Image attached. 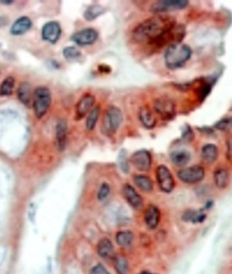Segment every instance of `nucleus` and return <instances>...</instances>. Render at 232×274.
<instances>
[{
  "label": "nucleus",
  "instance_id": "20",
  "mask_svg": "<svg viewBox=\"0 0 232 274\" xmlns=\"http://www.w3.org/2000/svg\"><path fill=\"white\" fill-rule=\"evenodd\" d=\"M97 252L102 258H110L114 255V248L111 241L108 238H103L99 241Z\"/></svg>",
  "mask_w": 232,
  "mask_h": 274
},
{
  "label": "nucleus",
  "instance_id": "28",
  "mask_svg": "<svg viewBox=\"0 0 232 274\" xmlns=\"http://www.w3.org/2000/svg\"><path fill=\"white\" fill-rule=\"evenodd\" d=\"M101 109L99 107H95L90 111L89 115L86 119V126L88 130H93L95 128L97 121H98L99 115H100Z\"/></svg>",
  "mask_w": 232,
  "mask_h": 274
},
{
  "label": "nucleus",
  "instance_id": "33",
  "mask_svg": "<svg viewBox=\"0 0 232 274\" xmlns=\"http://www.w3.org/2000/svg\"><path fill=\"white\" fill-rule=\"evenodd\" d=\"M110 193V187L108 183H103L98 192V199L100 201L106 200Z\"/></svg>",
  "mask_w": 232,
  "mask_h": 274
},
{
  "label": "nucleus",
  "instance_id": "35",
  "mask_svg": "<svg viewBox=\"0 0 232 274\" xmlns=\"http://www.w3.org/2000/svg\"><path fill=\"white\" fill-rule=\"evenodd\" d=\"M193 135L192 130H191L190 127L186 126L184 127L183 133H182V138L185 141H190L193 139Z\"/></svg>",
  "mask_w": 232,
  "mask_h": 274
},
{
  "label": "nucleus",
  "instance_id": "1",
  "mask_svg": "<svg viewBox=\"0 0 232 274\" xmlns=\"http://www.w3.org/2000/svg\"><path fill=\"white\" fill-rule=\"evenodd\" d=\"M184 36V29L176 27L171 18L164 16L147 18L133 31V38L138 43L154 49H160L169 42L180 40Z\"/></svg>",
  "mask_w": 232,
  "mask_h": 274
},
{
  "label": "nucleus",
  "instance_id": "9",
  "mask_svg": "<svg viewBox=\"0 0 232 274\" xmlns=\"http://www.w3.org/2000/svg\"><path fill=\"white\" fill-rule=\"evenodd\" d=\"M154 110L164 120H171L175 116V106L169 99H158L155 102Z\"/></svg>",
  "mask_w": 232,
  "mask_h": 274
},
{
  "label": "nucleus",
  "instance_id": "29",
  "mask_svg": "<svg viewBox=\"0 0 232 274\" xmlns=\"http://www.w3.org/2000/svg\"><path fill=\"white\" fill-rule=\"evenodd\" d=\"M116 271L118 274H127L128 272V264L125 257L118 255L114 259Z\"/></svg>",
  "mask_w": 232,
  "mask_h": 274
},
{
  "label": "nucleus",
  "instance_id": "4",
  "mask_svg": "<svg viewBox=\"0 0 232 274\" xmlns=\"http://www.w3.org/2000/svg\"><path fill=\"white\" fill-rule=\"evenodd\" d=\"M122 122L123 114L121 110L116 106H110L105 112L101 130L104 135H114Z\"/></svg>",
  "mask_w": 232,
  "mask_h": 274
},
{
  "label": "nucleus",
  "instance_id": "5",
  "mask_svg": "<svg viewBox=\"0 0 232 274\" xmlns=\"http://www.w3.org/2000/svg\"><path fill=\"white\" fill-rule=\"evenodd\" d=\"M178 178L187 184H196L202 181L205 176V170L201 165H196L182 169L178 172Z\"/></svg>",
  "mask_w": 232,
  "mask_h": 274
},
{
  "label": "nucleus",
  "instance_id": "25",
  "mask_svg": "<svg viewBox=\"0 0 232 274\" xmlns=\"http://www.w3.org/2000/svg\"><path fill=\"white\" fill-rule=\"evenodd\" d=\"M134 182L136 185L142 191L150 192L152 190L154 185L150 178L145 175H136L134 176Z\"/></svg>",
  "mask_w": 232,
  "mask_h": 274
},
{
  "label": "nucleus",
  "instance_id": "34",
  "mask_svg": "<svg viewBox=\"0 0 232 274\" xmlns=\"http://www.w3.org/2000/svg\"><path fill=\"white\" fill-rule=\"evenodd\" d=\"M90 274H110L102 265L98 264L90 270Z\"/></svg>",
  "mask_w": 232,
  "mask_h": 274
},
{
  "label": "nucleus",
  "instance_id": "10",
  "mask_svg": "<svg viewBox=\"0 0 232 274\" xmlns=\"http://www.w3.org/2000/svg\"><path fill=\"white\" fill-rule=\"evenodd\" d=\"M62 29L57 21H50L42 27V37L44 41L52 44H56L61 36Z\"/></svg>",
  "mask_w": 232,
  "mask_h": 274
},
{
  "label": "nucleus",
  "instance_id": "6",
  "mask_svg": "<svg viewBox=\"0 0 232 274\" xmlns=\"http://www.w3.org/2000/svg\"><path fill=\"white\" fill-rule=\"evenodd\" d=\"M156 178L158 185L163 192H172L175 183L172 173L166 165H160L156 169Z\"/></svg>",
  "mask_w": 232,
  "mask_h": 274
},
{
  "label": "nucleus",
  "instance_id": "17",
  "mask_svg": "<svg viewBox=\"0 0 232 274\" xmlns=\"http://www.w3.org/2000/svg\"><path fill=\"white\" fill-rule=\"evenodd\" d=\"M17 97L24 106H29L33 99V95L31 93V86L28 82H23L20 84L17 89Z\"/></svg>",
  "mask_w": 232,
  "mask_h": 274
},
{
  "label": "nucleus",
  "instance_id": "2",
  "mask_svg": "<svg viewBox=\"0 0 232 274\" xmlns=\"http://www.w3.org/2000/svg\"><path fill=\"white\" fill-rule=\"evenodd\" d=\"M192 51L186 44H174L168 48L165 55L168 69H176L183 67L191 58Z\"/></svg>",
  "mask_w": 232,
  "mask_h": 274
},
{
  "label": "nucleus",
  "instance_id": "26",
  "mask_svg": "<svg viewBox=\"0 0 232 274\" xmlns=\"http://www.w3.org/2000/svg\"><path fill=\"white\" fill-rule=\"evenodd\" d=\"M134 234L130 231H119L116 237V242L121 247H128L132 244Z\"/></svg>",
  "mask_w": 232,
  "mask_h": 274
},
{
  "label": "nucleus",
  "instance_id": "8",
  "mask_svg": "<svg viewBox=\"0 0 232 274\" xmlns=\"http://www.w3.org/2000/svg\"><path fill=\"white\" fill-rule=\"evenodd\" d=\"M98 36V32L95 29L86 28L73 34L71 37V40L77 45L84 47L95 43Z\"/></svg>",
  "mask_w": 232,
  "mask_h": 274
},
{
  "label": "nucleus",
  "instance_id": "38",
  "mask_svg": "<svg viewBox=\"0 0 232 274\" xmlns=\"http://www.w3.org/2000/svg\"><path fill=\"white\" fill-rule=\"evenodd\" d=\"M13 2H14V1H11V0H0V3L3 5H10L12 4Z\"/></svg>",
  "mask_w": 232,
  "mask_h": 274
},
{
  "label": "nucleus",
  "instance_id": "3",
  "mask_svg": "<svg viewBox=\"0 0 232 274\" xmlns=\"http://www.w3.org/2000/svg\"><path fill=\"white\" fill-rule=\"evenodd\" d=\"M52 102L51 92L45 86H39L33 94V108L38 118H42L47 113Z\"/></svg>",
  "mask_w": 232,
  "mask_h": 274
},
{
  "label": "nucleus",
  "instance_id": "14",
  "mask_svg": "<svg viewBox=\"0 0 232 274\" xmlns=\"http://www.w3.org/2000/svg\"><path fill=\"white\" fill-rule=\"evenodd\" d=\"M68 125L64 119H60L56 125V140L57 148L63 151L67 145Z\"/></svg>",
  "mask_w": 232,
  "mask_h": 274
},
{
  "label": "nucleus",
  "instance_id": "11",
  "mask_svg": "<svg viewBox=\"0 0 232 274\" xmlns=\"http://www.w3.org/2000/svg\"><path fill=\"white\" fill-rule=\"evenodd\" d=\"M130 161L137 170L147 172L152 165V156L147 150H139L131 156Z\"/></svg>",
  "mask_w": 232,
  "mask_h": 274
},
{
  "label": "nucleus",
  "instance_id": "16",
  "mask_svg": "<svg viewBox=\"0 0 232 274\" xmlns=\"http://www.w3.org/2000/svg\"><path fill=\"white\" fill-rule=\"evenodd\" d=\"M144 220L147 227L150 229L157 227L160 220V212L156 206L150 205L145 211Z\"/></svg>",
  "mask_w": 232,
  "mask_h": 274
},
{
  "label": "nucleus",
  "instance_id": "7",
  "mask_svg": "<svg viewBox=\"0 0 232 274\" xmlns=\"http://www.w3.org/2000/svg\"><path fill=\"white\" fill-rule=\"evenodd\" d=\"M188 5L186 0H161L153 3L150 10L154 13L181 10Z\"/></svg>",
  "mask_w": 232,
  "mask_h": 274
},
{
  "label": "nucleus",
  "instance_id": "40",
  "mask_svg": "<svg viewBox=\"0 0 232 274\" xmlns=\"http://www.w3.org/2000/svg\"><path fill=\"white\" fill-rule=\"evenodd\" d=\"M139 274H153V273H151V272H150L145 271V272H141V273H140Z\"/></svg>",
  "mask_w": 232,
  "mask_h": 274
},
{
  "label": "nucleus",
  "instance_id": "37",
  "mask_svg": "<svg viewBox=\"0 0 232 274\" xmlns=\"http://www.w3.org/2000/svg\"><path fill=\"white\" fill-rule=\"evenodd\" d=\"M107 66L105 65H101L99 66V71H102V72L104 73H110V71H111V69H110V67H108V68H106Z\"/></svg>",
  "mask_w": 232,
  "mask_h": 274
},
{
  "label": "nucleus",
  "instance_id": "12",
  "mask_svg": "<svg viewBox=\"0 0 232 274\" xmlns=\"http://www.w3.org/2000/svg\"><path fill=\"white\" fill-rule=\"evenodd\" d=\"M95 103V97L90 94L84 95L77 103L75 108V119L80 120L85 117L86 114L91 110Z\"/></svg>",
  "mask_w": 232,
  "mask_h": 274
},
{
  "label": "nucleus",
  "instance_id": "24",
  "mask_svg": "<svg viewBox=\"0 0 232 274\" xmlns=\"http://www.w3.org/2000/svg\"><path fill=\"white\" fill-rule=\"evenodd\" d=\"M106 9L102 5L99 4H93L90 5L85 10L84 13V17L86 21H93L96 18L104 14Z\"/></svg>",
  "mask_w": 232,
  "mask_h": 274
},
{
  "label": "nucleus",
  "instance_id": "18",
  "mask_svg": "<svg viewBox=\"0 0 232 274\" xmlns=\"http://www.w3.org/2000/svg\"><path fill=\"white\" fill-rule=\"evenodd\" d=\"M172 163L178 167H183L188 164L191 160L190 153L184 150L174 151L171 154Z\"/></svg>",
  "mask_w": 232,
  "mask_h": 274
},
{
  "label": "nucleus",
  "instance_id": "27",
  "mask_svg": "<svg viewBox=\"0 0 232 274\" xmlns=\"http://www.w3.org/2000/svg\"><path fill=\"white\" fill-rule=\"evenodd\" d=\"M14 85H15L14 78L12 76L7 77L0 85V96L7 97L12 95Z\"/></svg>",
  "mask_w": 232,
  "mask_h": 274
},
{
  "label": "nucleus",
  "instance_id": "19",
  "mask_svg": "<svg viewBox=\"0 0 232 274\" xmlns=\"http://www.w3.org/2000/svg\"><path fill=\"white\" fill-rule=\"evenodd\" d=\"M201 155L202 159L208 164L215 163L218 158L219 150L216 145L214 144L205 145L202 149Z\"/></svg>",
  "mask_w": 232,
  "mask_h": 274
},
{
  "label": "nucleus",
  "instance_id": "31",
  "mask_svg": "<svg viewBox=\"0 0 232 274\" xmlns=\"http://www.w3.org/2000/svg\"><path fill=\"white\" fill-rule=\"evenodd\" d=\"M215 128L223 132L232 130V117H226L220 119L215 124Z\"/></svg>",
  "mask_w": 232,
  "mask_h": 274
},
{
  "label": "nucleus",
  "instance_id": "22",
  "mask_svg": "<svg viewBox=\"0 0 232 274\" xmlns=\"http://www.w3.org/2000/svg\"><path fill=\"white\" fill-rule=\"evenodd\" d=\"M139 119L143 126L147 129H152L156 126V119L148 108H142L140 110Z\"/></svg>",
  "mask_w": 232,
  "mask_h": 274
},
{
  "label": "nucleus",
  "instance_id": "36",
  "mask_svg": "<svg viewBox=\"0 0 232 274\" xmlns=\"http://www.w3.org/2000/svg\"><path fill=\"white\" fill-rule=\"evenodd\" d=\"M9 23V18L5 15H0V28L6 26Z\"/></svg>",
  "mask_w": 232,
  "mask_h": 274
},
{
  "label": "nucleus",
  "instance_id": "41",
  "mask_svg": "<svg viewBox=\"0 0 232 274\" xmlns=\"http://www.w3.org/2000/svg\"><path fill=\"white\" fill-rule=\"evenodd\" d=\"M1 44L0 43V49H1Z\"/></svg>",
  "mask_w": 232,
  "mask_h": 274
},
{
  "label": "nucleus",
  "instance_id": "30",
  "mask_svg": "<svg viewBox=\"0 0 232 274\" xmlns=\"http://www.w3.org/2000/svg\"><path fill=\"white\" fill-rule=\"evenodd\" d=\"M62 55L66 60L70 61L80 58L82 53L75 47H68L64 48L62 51Z\"/></svg>",
  "mask_w": 232,
  "mask_h": 274
},
{
  "label": "nucleus",
  "instance_id": "23",
  "mask_svg": "<svg viewBox=\"0 0 232 274\" xmlns=\"http://www.w3.org/2000/svg\"><path fill=\"white\" fill-rule=\"evenodd\" d=\"M182 218L185 221L191 222L193 223H200V222L204 221L206 218V215L202 210H199V211L189 210L184 213Z\"/></svg>",
  "mask_w": 232,
  "mask_h": 274
},
{
  "label": "nucleus",
  "instance_id": "21",
  "mask_svg": "<svg viewBox=\"0 0 232 274\" xmlns=\"http://www.w3.org/2000/svg\"><path fill=\"white\" fill-rule=\"evenodd\" d=\"M214 181L219 188H226L230 183L229 172L225 168L217 169L214 173Z\"/></svg>",
  "mask_w": 232,
  "mask_h": 274
},
{
  "label": "nucleus",
  "instance_id": "13",
  "mask_svg": "<svg viewBox=\"0 0 232 274\" xmlns=\"http://www.w3.org/2000/svg\"><path fill=\"white\" fill-rule=\"evenodd\" d=\"M33 23L28 16H21L13 23L10 32L12 36H19L25 34L32 27Z\"/></svg>",
  "mask_w": 232,
  "mask_h": 274
},
{
  "label": "nucleus",
  "instance_id": "42",
  "mask_svg": "<svg viewBox=\"0 0 232 274\" xmlns=\"http://www.w3.org/2000/svg\"><path fill=\"white\" fill-rule=\"evenodd\" d=\"M0 74H1V71H0Z\"/></svg>",
  "mask_w": 232,
  "mask_h": 274
},
{
  "label": "nucleus",
  "instance_id": "39",
  "mask_svg": "<svg viewBox=\"0 0 232 274\" xmlns=\"http://www.w3.org/2000/svg\"><path fill=\"white\" fill-rule=\"evenodd\" d=\"M229 156L232 158V144L230 145L229 148Z\"/></svg>",
  "mask_w": 232,
  "mask_h": 274
},
{
  "label": "nucleus",
  "instance_id": "15",
  "mask_svg": "<svg viewBox=\"0 0 232 274\" xmlns=\"http://www.w3.org/2000/svg\"><path fill=\"white\" fill-rule=\"evenodd\" d=\"M123 195L129 205L134 209H139L143 206V198L130 185H125L123 188Z\"/></svg>",
  "mask_w": 232,
  "mask_h": 274
},
{
  "label": "nucleus",
  "instance_id": "32",
  "mask_svg": "<svg viewBox=\"0 0 232 274\" xmlns=\"http://www.w3.org/2000/svg\"><path fill=\"white\" fill-rule=\"evenodd\" d=\"M118 163L121 170L126 173H128L129 171V166L128 160L126 158V152L124 150L120 151L118 156Z\"/></svg>",
  "mask_w": 232,
  "mask_h": 274
}]
</instances>
